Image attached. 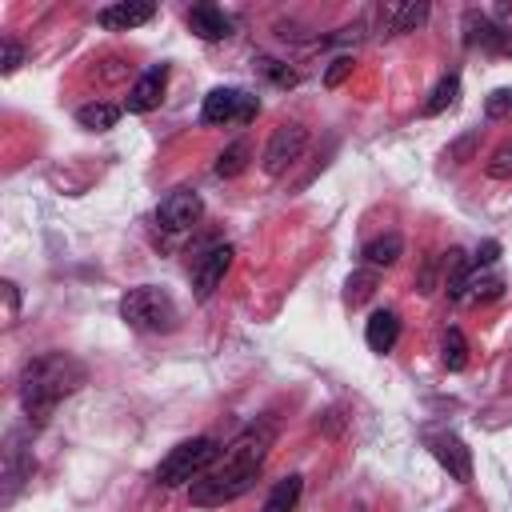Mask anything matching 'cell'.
Instances as JSON below:
<instances>
[{"label":"cell","instance_id":"obj_1","mask_svg":"<svg viewBox=\"0 0 512 512\" xmlns=\"http://www.w3.org/2000/svg\"><path fill=\"white\" fill-rule=\"evenodd\" d=\"M272 424H252V428H244L232 444H228V452L216 460V468H208L200 480H192L188 484V500L196 504V508H220V504H232V500H240L252 484H256V476H260V468H264V456H268V448H272Z\"/></svg>","mask_w":512,"mask_h":512},{"label":"cell","instance_id":"obj_2","mask_svg":"<svg viewBox=\"0 0 512 512\" xmlns=\"http://www.w3.org/2000/svg\"><path fill=\"white\" fill-rule=\"evenodd\" d=\"M84 380H88V368L68 352H44V356L28 360L24 372H20V384H16L24 416L32 424H44L56 412V404L64 396H72Z\"/></svg>","mask_w":512,"mask_h":512},{"label":"cell","instance_id":"obj_3","mask_svg":"<svg viewBox=\"0 0 512 512\" xmlns=\"http://www.w3.org/2000/svg\"><path fill=\"white\" fill-rule=\"evenodd\" d=\"M220 456H224V448H220L216 436H192V440L176 444V448L156 464L152 480H156L160 488H184V484L200 480L208 468H216Z\"/></svg>","mask_w":512,"mask_h":512},{"label":"cell","instance_id":"obj_4","mask_svg":"<svg viewBox=\"0 0 512 512\" xmlns=\"http://www.w3.org/2000/svg\"><path fill=\"white\" fill-rule=\"evenodd\" d=\"M120 320L136 332H172L180 312H176V300L168 296V288L140 284L120 296Z\"/></svg>","mask_w":512,"mask_h":512},{"label":"cell","instance_id":"obj_5","mask_svg":"<svg viewBox=\"0 0 512 512\" xmlns=\"http://www.w3.org/2000/svg\"><path fill=\"white\" fill-rule=\"evenodd\" d=\"M260 112V100L244 88H212L200 104L204 124H252Z\"/></svg>","mask_w":512,"mask_h":512},{"label":"cell","instance_id":"obj_6","mask_svg":"<svg viewBox=\"0 0 512 512\" xmlns=\"http://www.w3.org/2000/svg\"><path fill=\"white\" fill-rule=\"evenodd\" d=\"M304 148H308V128H304L300 120H284V124L268 136V144H264V172H268V176L288 172V168L304 156Z\"/></svg>","mask_w":512,"mask_h":512},{"label":"cell","instance_id":"obj_7","mask_svg":"<svg viewBox=\"0 0 512 512\" xmlns=\"http://www.w3.org/2000/svg\"><path fill=\"white\" fill-rule=\"evenodd\" d=\"M424 444H428V452L436 456V464L456 484H468L472 480V448L460 436H452V432H424Z\"/></svg>","mask_w":512,"mask_h":512},{"label":"cell","instance_id":"obj_8","mask_svg":"<svg viewBox=\"0 0 512 512\" xmlns=\"http://www.w3.org/2000/svg\"><path fill=\"white\" fill-rule=\"evenodd\" d=\"M200 216H204V200H200V192H192V188H176V192H168V196L156 204V224H160L164 232H188Z\"/></svg>","mask_w":512,"mask_h":512},{"label":"cell","instance_id":"obj_9","mask_svg":"<svg viewBox=\"0 0 512 512\" xmlns=\"http://www.w3.org/2000/svg\"><path fill=\"white\" fill-rule=\"evenodd\" d=\"M164 88H168V64H152V68H144V72L136 76V84L128 88V100H124V108H128L132 116H144V112L160 108V100H164Z\"/></svg>","mask_w":512,"mask_h":512},{"label":"cell","instance_id":"obj_10","mask_svg":"<svg viewBox=\"0 0 512 512\" xmlns=\"http://www.w3.org/2000/svg\"><path fill=\"white\" fill-rule=\"evenodd\" d=\"M464 44L468 48H484V52H512V32L500 28L492 16L468 8L464 12Z\"/></svg>","mask_w":512,"mask_h":512},{"label":"cell","instance_id":"obj_11","mask_svg":"<svg viewBox=\"0 0 512 512\" xmlns=\"http://www.w3.org/2000/svg\"><path fill=\"white\" fill-rule=\"evenodd\" d=\"M232 268V244H212L196 264H192V288L196 300H208L216 292V284L224 280V272Z\"/></svg>","mask_w":512,"mask_h":512},{"label":"cell","instance_id":"obj_12","mask_svg":"<svg viewBox=\"0 0 512 512\" xmlns=\"http://www.w3.org/2000/svg\"><path fill=\"white\" fill-rule=\"evenodd\" d=\"M152 16H156V4H132V0H124V4H104L96 12V24L108 28V32H132V28L148 24Z\"/></svg>","mask_w":512,"mask_h":512},{"label":"cell","instance_id":"obj_13","mask_svg":"<svg viewBox=\"0 0 512 512\" xmlns=\"http://www.w3.org/2000/svg\"><path fill=\"white\" fill-rule=\"evenodd\" d=\"M184 20H188L192 36H200V40H208V44L232 36V16H228L224 8H216V4H196V8H188Z\"/></svg>","mask_w":512,"mask_h":512},{"label":"cell","instance_id":"obj_14","mask_svg":"<svg viewBox=\"0 0 512 512\" xmlns=\"http://www.w3.org/2000/svg\"><path fill=\"white\" fill-rule=\"evenodd\" d=\"M364 340H368V348L372 352H392L396 348V340H400V316L392 312V308H376L372 316H368V324H364Z\"/></svg>","mask_w":512,"mask_h":512},{"label":"cell","instance_id":"obj_15","mask_svg":"<svg viewBox=\"0 0 512 512\" xmlns=\"http://www.w3.org/2000/svg\"><path fill=\"white\" fill-rule=\"evenodd\" d=\"M496 296H504V276L472 264V272L464 276V284H460V292H456V304H472V300H496Z\"/></svg>","mask_w":512,"mask_h":512},{"label":"cell","instance_id":"obj_16","mask_svg":"<svg viewBox=\"0 0 512 512\" xmlns=\"http://www.w3.org/2000/svg\"><path fill=\"white\" fill-rule=\"evenodd\" d=\"M428 20V4H384L380 8V32L396 36V32H412Z\"/></svg>","mask_w":512,"mask_h":512},{"label":"cell","instance_id":"obj_17","mask_svg":"<svg viewBox=\"0 0 512 512\" xmlns=\"http://www.w3.org/2000/svg\"><path fill=\"white\" fill-rule=\"evenodd\" d=\"M404 252V236L400 232H384V236H372L364 244V264L368 268H392Z\"/></svg>","mask_w":512,"mask_h":512},{"label":"cell","instance_id":"obj_18","mask_svg":"<svg viewBox=\"0 0 512 512\" xmlns=\"http://www.w3.org/2000/svg\"><path fill=\"white\" fill-rule=\"evenodd\" d=\"M300 492H304V476H284V480H276L272 484V492L264 496V504H260V512H296V504H300Z\"/></svg>","mask_w":512,"mask_h":512},{"label":"cell","instance_id":"obj_19","mask_svg":"<svg viewBox=\"0 0 512 512\" xmlns=\"http://www.w3.org/2000/svg\"><path fill=\"white\" fill-rule=\"evenodd\" d=\"M116 120H120V108L108 100H88L76 108V124L88 132H108V128H116Z\"/></svg>","mask_w":512,"mask_h":512},{"label":"cell","instance_id":"obj_20","mask_svg":"<svg viewBox=\"0 0 512 512\" xmlns=\"http://www.w3.org/2000/svg\"><path fill=\"white\" fill-rule=\"evenodd\" d=\"M28 476H32V456H24L20 436H12V440H8V496H4V500H12L16 488H20Z\"/></svg>","mask_w":512,"mask_h":512},{"label":"cell","instance_id":"obj_21","mask_svg":"<svg viewBox=\"0 0 512 512\" xmlns=\"http://www.w3.org/2000/svg\"><path fill=\"white\" fill-rule=\"evenodd\" d=\"M456 96H460V76H456V72H448V76L432 88V96L424 100V116H440L444 108H452V104H456Z\"/></svg>","mask_w":512,"mask_h":512},{"label":"cell","instance_id":"obj_22","mask_svg":"<svg viewBox=\"0 0 512 512\" xmlns=\"http://www.w3.org/2000/svg\"><path fill=\"white\" fill-rule=\"evenodd\" d=\"M440 360H444V368H448V372L468 368V340H464V332H460V328H448V332H444Z\"/></svg>","mask_w":512,"mask_h":512},{"label":"cell","instance_id":"obj_23","mask_svg":"<svg viewBox=\"0 0 512 512\" xmlns=\"http://www.w3.org/2000/svg\"><path fill=\"white\" fill-rule=\"evenodd\" d=\"M248 156H252L248 140H232V144L216 156V176H240V172L248 168Z\"/></svg>","mask_w":512,"mask_h":512},{"label":"cell","instance_id":"obj_24","mask_svg":"<svg viewBox=\"0 0 512 512\" xmlns=\"http://www.w3.org/2000/svg\"><path fill=\"white\" fill-rule=\"evenodd\" d=\"M256 68L272 80V84H280V88H292V84H300V72L296 68H288L284 60H272V56H256Z\"/></svg>","mask_w":512,"mask_h":512},{"label":"cell","instance_id":"obj_25","mask_svg":"<svg viewBox=\"0 0 512 512\" xmlns=\"http://www.w3.org/2000/svg\"><path fill=\"white\" fill-rule=\"evenodd\" d=\"M484 116H488V120H508V116H512V88H496V92L484 100Z\"/></svg>","mask_w":512,"mask_h":512},{"label":"cell","instance_id":"obj_26","mask_svg":"<svg viewBox=\"0 0 512 512\" xmlns=\"http://www.w3.org/2000/svg\"><path fill=\"white\" fill-rule=\"evenodd\" d=\"M372 284H376V268L348 276V304H360L364 296H372Z\"/></svg>","mask_w":512,"mask_h":512},{"label":"cell","instance_id":"obj_27","mask_svg":"<svg viewBox=\"0 0 512 512\" xmlns=\"http://www.w3.org/2000/svg\"><path fill=\"white\" fill-rule=\"evenodd\" d=\"M484 172H488L492 180H508V176H512V144L496 148V152H492V160L484 164Z\"/></svg>","mask_w":512,"mask_h":512},{"label":"cell","instance_id":"obj_28","mask_svg":"<svg viewBox=\"0 0 512 512\" xmlns=\"http://www.w3.org/2000/svg\"><path fill=\"white\" fill-rule=\"evenodd\" d=\"M20 64H24V48H20L12 36H4V64H0V72H4V76H12Z\"/></svg>","mask_w":512,"mask_h":512},{"label":"cell","instance_id":"obj_29","mask_svg":"<svg viewBox=\"0 0 512 512\" xmlns=\"http://www.w3.org/2000/svg\"><path fill=\"white\" fill-rule=\"evenodd\" d=\"M348 72H352V56H336V60H332V68L324 72V84H328V88H336Z\"/></svg>","mask_w":512,"mask_h":512},{"label":"cell","instance_id":"obj_30","mask_svg":"<svg viewBox=\"0 0 512 512\" xmlns=\"http://www.w3.org/2000/svg\"><path fill=\"white\" fill-rule=\"evenodd\" d=\"M496 256H500V244H496V240H484V244L476 248V256H472V264H476V268H492Z\"/></svg>","mask_w":512,"mask_h":512}]
</instances>
